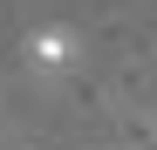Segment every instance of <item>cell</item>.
I'll list each match as a JSON object with an SVG mask.
<instances>
[{
    "label": "cell",
    "instance_id": "cell-1",
    "mask_svg": "<svg viewBox=\"0 0 157 150\" xmlns=\"http://www.w3.org/2000/svg\"><path fill=\"white\" fill-rule=\"evenodd\" d=\"M75 48H82L75 28H34V34H28V62H34L41 75H62V68L75 62Z\"/></svg>",
    "mask_w": 157,
    "mask_h": 150
}]
</instances>
